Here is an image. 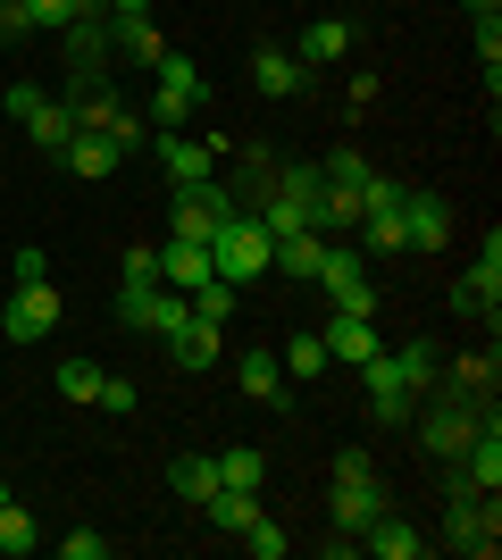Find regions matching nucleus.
<instances>
[{
  "instance_id": "1",
  "label": "nucleus",
  "mask_w": 502,
  "mask_h": 560,
  "mask_svg": "<svg viewBox=\"0 0 502 560\" xmlns=\"http://www.w3.org/2000/svg\"><path fill=\"white\" fill-rule=\"evenodd\" d=\"M318 201H327V176H318V167H277V185H268L260 201H243V210L268 226V243H285V234L318 226Z\"/></svg>"
},
{
  "instance_id": "2",
  "label": "nucleus",
  "mask_w": 502,
  "mask_h": 560,
  "mask_svg": "<svg viewBox=\"0 0 502 560\" xmlns=\"http://www.w3.org/2000/svg\"><path fill=\"white\" fill-rule=\"evenodd\" d=\"M327 511H335V527H343V536H360L377 511H394V502H385V477H377V460H369V452H343V460H335Z\"/></svg>"
},
{
  "instance_id": "3",
  "label": "nucleus",
  "mask_w": 502,
  "mask_h": 560,
  "mask_svg": "<svg viewBox=\"0 0 502 560\" xmlns=\"http://www.w3.org/2000/svg\"><path fill=\"white\" fill-rule=\"evenodd\" d=\"M268 252H277V243H268V226L252 210H226V226H218V243H210V259H218V277L226 284H252V277H268Z\"/></svg>"
},
{
  "instance_id": "4",
  "label": "nucleus",
  "mask_w": 502,
  "mask_h": 560,
  "mask_svg": "<svg viewBox=\"0 0 502 560\" xmlns=\"http://www.w3.org/2000/svg\"><path fill=\"white\" fill-rule=\"evenodd\" d=\"M494 544H502V511H494V493L453 486V511H444V552H460V560H494Z\"/></svg>"
},
{
  "instance_id": "5",
  "label": "nucleus",
  "mask_w": 502,
  "mask_h": 560,
  "mask_svg": "<svg viewBox=\"0 0 502 560\" xmlns=\"http://www.w3.org/2000/svg\"><path fill=\"white\" fill-rule=\"evenodd\" d=\"M0 109L17 117L25 126V142H34V151H50V160H59V151H68V135H75V117H68V101H50L43 84H9V93H0Z\"/></svg>"
},
{
  "instance_id": "6",
  "label": "nucleus",
  "mask_w": 502,
  "mask_h": 560,
  "mask_svg": "<svg viewBox=\"0 0 502 560\" xmlns=\"http://www.w3.org/2000/svg\"><path fill=\"white\" fill-rule=\"evenodd\" d=\"M0 327H9V343H50L59 335V284L34 277L9 293V310H0Z\"/></svg>"
},
{
  "instance_id": "7",
  "label": "nucleus",
  "mask_w": 502,
  "mask_h": 560,
  "mask_svg": "<svg viewBox=\"0 0 502 560\" xmlns=\"http://www.w3.org/2000/svg\"><path fill=\"white\" fill-rule=\"evenodd\" d=\"M226 210H235V192H218V185H176V210H167V234H176V243H218Z\"/></svg>"
},
{
  "instance_id": "8",
  "label": "nucleus",
  "mask_w": 502,
  "mask_h": 560,
  "mask_svg": "<svg viewBox=\"0 0 502 560\" xmlns=\"http://www.w3.org/2000/svg\"><path fill=\"white\" fill-rule=\"evenodd\" d=\"M59 43H68V68H109V59H118V18H109L101 0H84L75 25H59Z\"/></svg>"
},
{
  "instance_id": "9",
  "label": "nucleus",
  "mask_w": 502,
  "mask_h": 560,
  "mask_svg": "<svg viewBox=\"0 0 502 560\" xmlns=\"http://www.w3.org/2000/svg\"><path fill=\"white\" fill-rule=\"evenodd\" d=\"M453 310H460V318H486V327H494V310H502V234H486L478 268L453 284Z\"/></svg>"
},
{
  "instance_id": "10",
  "label": "nucleus",
  "mask_w": 502,
  "mask_h": 560,
  "mask_svg": "<svg viewBox=\"0 0 502 560\" xmlns=\"http://www.w3.org/2000/svg\"><path fill=\"white\" fill-rule=\"evenodd\" d=\"M453 243V201H435V192H402V252L435 259Z\"/></svg>"
},
{
  "instance_id": "11",
  "label": "nucleus",
  "mask_w": 502,
  "mask_h": 560,
  "mask_svg": "<svg viewBox=\"0 0 502 560\" xmlns=\"http://www.w3.org/2000/svg\"><path fill=\"white\" fill-rule=\"evenodd\" d=\"M360 394H369V419L377 427H410V385H402V369H394V351H377L369 369H360Z\"/></svg>"
},
{
  "instance_id": "12",
  "label": "nucleus",
  "mask_w": 502,
  "mask_h": 560,
  "mask_svg": "<svg viewBox=\"0 0 502 560\" xmlns=\"http://www.w3.org/2000/svg\"><path fill=\"white\" fill-rule=\"evenodd\" d=\"M235 385H243V401H260V410H285V360H277V351L268 343H243L235 351Z\"/></svg>"
},
{
  "instance_id": "13",
  "label": "nucleus",
  "mask_w": 502,
  "mask_h": 560,
  "mask_svg": "<svg viewBox=\"0 0 502 560\" xmlns=\"http://www.w3.org/2000/svg\"><path fill=\"white\" fill-rule=\"evenodd\" d=\"M151 142H160L167 185H210V167H218V142L210 135H151Z\"/></svg>"
},
{
  "instance_id": "14",
  "label": "nucleus",
  "mask_w": 502,
  "mask_h": 560,
  "mask_svg": "<svg viewBox=\"0 0 502 560\" xmlns=\"http://www.w3.org/2000/svg\"><path fill=\"white\" fill-rule=\"evenodd\" d=\"M151 259H160V284H176V293H192V284H210L218 277V259H210V243H151Z\"/></svg>"
},
{
  "instance_id": "15",
  "label": "nucleus",
  "mask_w": 502,
  "mask_h": 560,
  "mask_svg": "<svg viewBox=\"0 0 502 560\" xmlns=\"http://www.w3.org/2000/svg\"><path fill=\"white\" fill-rule=\"evenodd\" d=\"M302 68H343L352 59V18H311L302 25V43H293Z\"/></svg>"
},
{
  "instance_id": "16",
  "label": "nucleus",
  "mask_w": 502,
  "mask_h": 560,
  "mask_svg": "<svg viewBox=\"0 0 502 560\" xmlns=\"http://www.w3.org/2000/svg\"><path fill=\"white\" fill-rule=\"evenodd\" d=\"M302 84H311V68H302L293 50H277V43L252 50V93H260V101H293Z\"/></svg>"
},
{
  "instance_id": "17",
  "label": "nucleus",
  "mask_w": 502,
  "mask_h": 560,
  "mask_svg": "<svg viewBox=\"0 0 502 560\" xmlns=\"http://www.w3.org/2000/svg\"><path fill=\"white\" fill-rule=\"evenodd\" d=\"M377 318H352V310H335L327 318V360H343V369H369L377 360Z\"/></svg>"
},
{
  "instance_id": "18",
  "label": "nucleus",
  "mask_w": 502,
  "mask_h": 560,
  "mask_svg": "<svg viewBox=\"0 0 502 560\" xmlns=\"http://www.w3.org/2000/svg\"><path fill=\"white\" fill-rule=\"evenodd\" d=\"M352 544H360V552H377V560H419V552H428V536H419L410 518H394V511H377Z\"/></svg>"
},
{
  "instance_id": "19",
  "label": "nucleus",
  "mask_w": 502,
  "mask_h": 560,
  "mask_svg": "<svg viewBox=\"0 0 502 560\" xmlns=\"http://www.w3.org/2000/svg\"><path fill=\"white\" fill-rule=\"evenodd\" d=\"M318 259H327V234H318V226H302V234H285V243H277V252H268V277L318 284Z\"/></svg>"
},
{
  "instance_id": "20",
  "label": "nucleus",
  "mask_w": 502,
  "mask_h": 560,
  "mask_svg": "<svg viewBox=\"0 0 502 560\" xmlns=\"http://www.w3.org/2000/svg\"><path fill=\"white\" fill-rule=\"evenodd\" d=\"M167 360H176L185 376H210L218 369V327H210V318H185V327L167 335Z\"/></svg>"
},
{
  "instance_id": "21",
  "label": "nucleus",
  "mask_w": 502,
  "mask_h": 560,
  "mask_svg": "<svg viewBox=\"0 0 502 560\" xmlns=\"http://www.w3.org/2000/svg\"><path fill=\"white\" fill-rule=\"evenodd\" d=\"M167 493L201 511V502L218 493V460H210V452H176V460H167Z\"/></svg>"
},
{
  "instance_id": "22",
  "label": "nucleus",
  "mask_w": 502,
  "mask_h": 560,
  "mask_svg": "<svg viewBox=\"0 0 502 560\" xmlns=\"http://www.w3.org/2000/svg\"><path fill=\"white\" fill-rule=\"evenodd\" d=\"M68 176H84V185H101V176H118V142L109 135H68Z\"/></svg>"
},
{
  "instance_id": "23",
  "label": "nucleus",
  "mask_w": 502,
  "mask_h": 560,
  "mask_svg": "<svg viewBox=\"0 0 502 560\" xmlns=\"http://www.w3.org/2000/svg\"><path fill=\"white\" fill-rule=\"evenodd\" d=\"M394 369H402L410 394H435V385H444V343H428V335H419V343L394 351Z\"/></svg>"
},
{
  "instance_id": "24",
  "label": "nucleus",
  "mask_w": 502,
  "mask_h": 560,
  "mask_svg": "<svg viewBox=\"0 0 502 560\" xmlns=\"http://www.w3.org/2000/svg\"><path fill=\"white\" fill-rule=\"evenodd\" d=\"M201 511H210V527H218V536H243V527L260 518V493H243V486H218L210 502H201Z\"/></svg>"
},
{
  "instance_id": "25",
  "label": "nucleus",
  "mask_w": 502,
  "mask_h": 560,
  "mask_svg": "<svg viewBox=\"0 0 502 560\" xmlns=\"http://www.w3.org/2000/svg\"><path fill=\"white\" fill-rule=\"evenodd\" d=\"M218 486L260 493V486H268V452H260V444H226V452H218Z\"/></svg>"
},
{
  "instance_id": "26",
  "label": "nucleus",
  "mask_w": 502,
  "mask_h": 560,
  "mask_svg": "<svg viewBox=\"0 0 502 560\" xmlns=\"http://www.w3.org/2000/svg\"><path fill=\"white\" fill-rule=\"evenodd\" d=\"M360 252L369 259H402V210H360Z\"/></svg>"
},
{
  "instance_id": "27",
  "label": "nucleus",
  "mask_w": 502,
  "mask_h": 560,
  "mask_svg": "<svg viewBox=\"0 0 502 560\" xmlns=\"http://www.w3.org/2000/svg\"><path fill=\"white\" fill-rule=\"evenodd\" d=\"M277 360H285L293 385H311V376L335 369V360H327V335H285V351H277Z\"/></svg>"
},
{
  "instance_id": "28",
  "label": "nucleus",
  "mask_w": 502,
  "mask_h": 560,
  "mask_svg": "<svg viewBox=\"0 0 502 560\" xmlns=\"http://www.w3.org/2000/svg\"><path fill=\"white\" fill-rule=\"evenodd\" d=\"M192 109H201V101H192V93H176V84H151V135H185V126H192Z\"/></svg>"
},
{
  "instance_id": "29",
  "label": "nucleus",
  "mask_w": 502,
  "mask_h": 560,
  "mask_svg": "<svg viewBox=\"0 0 502 560\" xmlns=\"http://www.w3.org/2000/svg\"><path fill=\"white\" fill-rule=\"evenodd\" d=\"M460 385V394H478V401H494V385H502V360H494V343L486 351H469V360H453V369H444Z\"/></svg>"
},
{
  "instance_id": "30",
  "label": "nucleus",
  "mask_w": 502,
  "mask_h": 560,
  "mask_svg": "<svg viewBox=\"0 0 502 560\" xmlns=\"http://www.w3.org/2000/svg\"><path fill=\"white\" fill-rule=\"evenodd\" d=\"M34 544H43V527H34V511H25L17 493H9V502H0V552H9V560H25Z\"/></svg>"
},
{
  "instance_id": "31",
  "label": "nucleus",
  "mask_w": 502,
  "mask_h": 560,
  "mask_svg": "<svg viewBox=\"0 0 502 560\" xmlns=\"http://www.w3.org/2000/svg\"><path fill=\"white\" fill-rule=\"evenodd\" d=\"M160 50H167V34L151 18H118V59H143V68H151Z\"/></svg>"
},
{
  "instance_id": "32",
  "label": "nucleus",
  "mask_w": 502,
  "mask_h": 560,
  "mask_svg": "<svg viewBox=\"0 0 502 560\" xmlns=\"http://www.w3.org/2000/svg\"><path fill=\"white\" fill-rule=\"evenodd\" d=\"M185 302H192V318H210V327H226V318H235V284H226V277H210V284H192Z\"/></svg>"
},
{
  "instance_id": "33",
  "label": "nucleus",
  "mask_w": 502,
  "mask_h": 560,
  "mask_svg": "<svg viewBox=\"0 0 502 560\" xmlns=\"http://www.w3.org/2000/svg\"><path fill=\"white\" fill-rule=\"evenodd\" d=\"M101 376H109L101 360H59V394L68 401H101Z\"/></svg>"
},
{
  "instance_id": "34",
  "label": "nucleus",
  "mask_w": 502,
  "mask_h": 560,
  "mask_svg": "<svg viewBox=\"0 0 502 560\" xmlns=\"http://www.w3.org/2000/svg\"><path fill=\"white\" fill-rule=\"evenodd\" d=\"M101 135L118 142V160H126V151H143V142H151V117H143V109H135V101H126V109H118V117H109V126H101Z\"/></svg>"
},
{
  "instance_id": "35",
  "label": "nucleus",
  "mask_w": 502,
  "mask_h": 560,
  "mask_svg": "<svg viewBox=\"0 0 502 560\" xmlns=\"http://www.w3.org/2000/svg\"><path fill=\"white\" fill-rule=\"evenodd\" d=\"M318 176H327V185H343V192H352V201H360V185H369L377 167L360 160V151H335V160H318Z\"/></svg>"
},
{
  "instance_id": "36",
  "label": "nucleus",
  "mask_w": 502,
  "mask_h": 560,
  "mask_svg": "<svg viewBox=\"0 0 502 560\" xmlns=\"http://www.w3.org/2000/svg\"><path fill=\"white\" fill-rule=\"evenodd\" d=\"M243 552H252V560H285V527H277V518H252V527H243Z\"/></svg>"
},
{
  "instance_id": "37",
  "label": "nucleus",
  "mask_w": 502,
  "mask_h": 560,
  "mask_svg": "<svg viewBox=\"0 0 502 560\" xmlns=\"http://www.w3.org/2000/svg\"><path fill=\"white\" fill-rule=\"evenodd\" d=\"M135 401H143V394H135V376H101V401H93V410H109V419H126Z\"/></svg>"
},
{
  "instance_id": "38",
  "label": "nucleus",
  "mask_w": 502,
  "mask_h": 560,
  "mask_svg": "<svg viewBox=\"0 0 502 560\" xmlns=\"http://www.w3.org/2000/svg\"><path fill=\"white\" fill-rule=\"evenodd\" d=\"M25 9H34V34H59V25H75L84 0H25Z\"/></svg>"
},
{
  "instance_id": "39",
  "label": "nucleus",
  "mask_w": 502,
  "mask_h": 560,
  "mask_svg": "<svg viewBox=\"0 0 502 560\" xmlns=\"http://www.w3.org/2000/svg\"><path fill=\"white\" fill-rule=\"evenodd\" d=\"M59 560H109V536H93V527H75V536H59Z\"/></svg>"
},
{
  "instance_id": "40",
  "label": "nucleus",
  "mask_w": 502,
  "mask_h": 560,
  "mask_svg": "<svg viewBox=\"0 0 502 560\" xmlns=\"http://www.w3.org/2000/svg\"><path fill=\"white\" fill-rule=\"evenodd\" d=\"M34 34V9L25 0H0V43H25Z\"/></svg>"
},
{
  "instance_id": "41",
  "label": "nucleus",
  "mask_w": 502,
  "mask_h": 560,
  "mask_svg": "<svg viewBox=\"0 0 502 560\" xmlns=\"http://www.w3.org/2000/svg\"><path fill=\"white\" fill-rule=\"evenodd\" d=\"M478 68H502V18H478Z\"/></svg>"
},
{
  "instance_id": "42",
  "label": "nucleus",
  "mask_w": 502,
  "mask_h": 560,
  "mask_svg": "<svg viewBox=\"0 0 502 560\" xmlns=\"http://www.w3.org/2000/svg\"><path fill=\"white\" fill-rule=\"evenodd\" d=\"M109 18H151V0H101Z\"/></svg>"
},
{
  "instance_id": "43",
  "label": "nucleus",
  "mask_w": 502,
  "mask_h": 560,
  "mask_svg": "<svg viewBox=\"0 0 502 560\" xmlns=\"http://www.w3.org/2000/svg\"><path fill=\"white\" fill-rule=\"evenodd\" d=\"M0 502H9V486H0Z\"/></svg>"
}]
</instances>
